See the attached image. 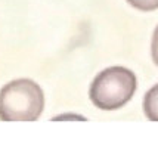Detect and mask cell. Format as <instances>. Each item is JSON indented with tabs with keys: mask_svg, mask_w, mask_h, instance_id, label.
Instances as JSON below:
<instances>
[{
	"mask_svg": "<svg viewBox=\"0 0 158 158\" xmlns=\"http://www.w3.org/2000/svg\"><path fill=\"white\" fill-rule=\"evenodd\" d=\"M157 110H158V86H152L151 90L145 95L143 99V111L145 115L149 118L151 121H157L158 115H157Z\"/></svg>",
	"mask_w": 158,
	"mask_h": 158,
	"instance_id": "3957f363",
	"label": "cell"
},
{
	"mask_svg": "<svg viewBox=\"0 0 158 158\" xmlns=\"http://www.w3.org/2000/svg\"><path fill=\"white\" fill-rule=\"evenodd\" d=\"M127 3L143 12H152L158 9V0H127Z\"/></svg>",
	"mask_w": 158,
	"mask_h": 158,
	"instance_id": "277c9868",
	"label": "cell"
},
{
	"mask_svg": "<svg viewBox=\"0 0 158 158\" xmlns=\"http://www.w3.org/2000/svg\"><path fill=\"white\" fill-rule=\"evenodd\" d=\"M43 110V89L30 78L12 80L0 89L2 121H37Z\"/></svg>",
	"mask_w": 158,
	"mask_h": 158,
	"instance_id": "6da1fadb",
	"label": "cell"
},
{
	"mask_svg": "<svg viewBox=\"0 0 158 158\" xmlns=\"http://www.w3.org/2000/svg\"><path fill=\"white\" fill-rule=\"evenodd\" d=\"M138 80L135 73L124 67H110L92 81L89 98L101 111H117L135 96Z\"/></svg>",
	"mask_w": 158,
	"mask_h": 158,
	"instance_id": "7a4b0ae2",
	"label": "cell"
},
{
	"mask_svg": "<svg viewBox=\"0 0 158 158\" xmlns=\"http://www.w3.org/2000/svg\"><path fill=\"white\" fill-rule=\"evenodd\" d=\"M68 118H74V120H86L81 115H58V117H53V120H68Z\"/></svg>",
	"mask_w": 158,
	"mask_h": 158,
	"instance_id": "5b68a950",
	"label": "cell"
}]
</instances>
